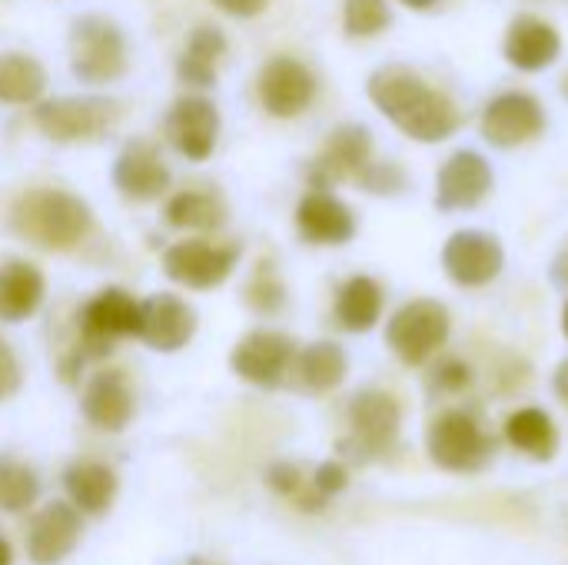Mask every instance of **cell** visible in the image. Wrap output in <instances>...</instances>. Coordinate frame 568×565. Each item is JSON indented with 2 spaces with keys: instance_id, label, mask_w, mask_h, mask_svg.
Segmentation results:
<instances>
[{
  "instance_id": "obj_1",
  "label": "cell",
  "mask_w": 568,
  "mask_h": 565,
  "mask_svg": "<svg viewBox=\"0 0 568 565\" xmlns=\"http://www.w3.org/2000/svg\"><path fill=\"white\" fill-rule=\"evenodd\" d=\"M366 90H369V100L376 103V110L396 130H403L409 140L443 143L459 130L456 103L403 63L379 67L369 77Z\"/></svg>"
},
{
  "instance_id": "obj_2",
  "label": "cell",
  "mask_w": 568,
  "mask_h": 565,
  "mask_svg": "<svg viewBox=\"0 0 568 565\" xmlns=\"http://www.w3.org/2000/svg\"><path fill=\"white\" fill-rule=\"evenodd\" d=\"M93 226L90 206L63 190H30L10 206V230L43 250H70Z\"/></svg>"
},
{
  "instance_id": "obj_3",
  "label": "cell",
  "mask_w": 568,
  "mask_h": 565,
  "mask_svg": "<svg viewBox=\"0 0 568 565\" xmlns=\"http://www.w3.org/2000/svg\"><path fill=\"white\" fill-rule=\"evenodd\" d=\"M426 450L429 460L446 473H479L493 460L496 443L473 413L449 410L429 423Z\"/></svg>"
},
{
  "instance_id": "obj_4",
  "label": "cell",
  "mask_w": 568,
  "mask_h": 565,
  "mask_svg": "<svg viewBox=\"0 0 568 565\" xmlns=\"http://www.w3.org/2000/svg\"><path fill=\"white\" fill-rule=\"evenodd\" d=\"M70 70L83 83H113L126 73V40L100 13H87L70 33Z\"/></svg>"
},
{
  "instance_id": "obj_5",
  "label": "cell",
  "mask_w": 568,
  "mask_h": 565,
  "mask_svg": "<svg viewBox=\"0 0 568 565\" xmlns=\"http://www.w3.org/2000/svg\"><path fill=\"white\" fill-rule=\"evenodd\" d=\"M453 320L439 300H409L386 323V343L406 366L429 363L449 340Z\"/></svg>"
},
{
  "instance_id": "obj_6",
  "label": "cell",
  "mask_w": 568,
  "mask_h": 565,
  "mask_svg": "<svg viewBox=\"0 0 568 565\" xmlns=\"http://www.w3.org/2000/svg\"><path fill=\"white\" fill-rule=\"evenodd\" d=\"M140 330V303L120 290H100L83 310H80V350L87 356H110L113 343L123 336H136Z\"/></svg>"
},
{
  "instance_id": "obj_7",
  "label": "cell",
  "mask_w": 568,
  "mask_h": 565,
  "mask_svg": "<svg viewBox=\"0 0 568 565\" xmlns=\"http://www.w3.org/2000/svg\"><path fill=\"white\" fill-rule=\"evenodd\" d=\"M116 117H120L116 103L103 97H57L33 110L37 127L57 143L93 140L106 133L116 123Z\"/></svg>"
},
{
  "instance_id": "obj_8",
  "label": "cell",
  "mask_w": 568,
  "mask_h": 565,
  "mask_svg": "<svg viewBox=\"0 0 568 565\" xmlns=\"http://www.w3.org/2000/svg\"><path fill=\"white\" fill-rule=\"evenodd\" d=\"M403 426V410L393 393L386 390H363L349 400V446L359 460L383 456L396 446Z\"/></svg>"
},
{
  "instance_id": "obj_9",
  "label": "cell",
  "mask_w": 568,
  "mask_h": 565,
  "mask_svg": "<svg viewBox=\"0 0 568 565\" xmlns=\"http://www.w3.org/2000/svg\"><path fill=\"white\" fill-rule=\"evenodd\" d=\"M506 266V253L499 236L486 230H459L443 246V270L456 286L479 290L489 286Z\"/></svg>"
},
{
  "instance_id": "obj_10",
  "label": "cell",
  "mask_w": 568,
  "mask_h": 565,
  "mask_svg": "<svg viewBox=\"0 0 568 565\" xmlns=\"http://www.w3.org/2000/svg\"><path fill=\"white\" fill-rule=\"evenodd\" d=\"M240 263V246H220L210 240L173 243L163 253V270L173 283L186 290H213L220 286Z\"/></svg>"
},
{
  "instance_id": "obj_11",
  "label": "cell",
  "mask_w": 568,
  "mask_h": 565,
  "mask_svg": "<svg viewBox=\"0 0 568 565\" xmlns=\"http://www.w3.org/2000/svg\"><path fill=\"white\" fill-rule=\"evenodd\" d=\"M546 130V110L532 93L506 90L483 110V137L499 150H516Z\"/></svg>"
},
{
  "instance_id": "obj_12",
  "label": "cell",
  "mask_w": 568,
  "mask_h": 565,
  "mask_svg": "<svg viewBox=\"0 0 568 565\" xmlns=\"http://www.w3.org/2000/svg\"><path fill=\"white\" fill-rule=\"evenodd\" d=\"M293 360H296V346L286 333L256 330L236 343L230 366L240 380H246L260 390H276L286 380V373L293 370Z\"/></svg>"
},
{
  "instance_id": "obj_13",
  "label": "cell",
  "mask_w": 568,
  "mask_h": 565,
  "mask_svg": "<svg viewBox=\"0 0 568 565\" xmlns=\"http://www.w3.org/2000/svg\"><path fill=\"white\" fill-rule=\"evenodd\" d=\"M316 97V77L296 57H273L260 70V103L266 113L290 120L300 117Z\"/></svg>"
},
{
  "instance_id": "obj_14",
  "label": "cell",
  "mask_w": 568,
  "mask_h": 565,
  "mask_svg": "<svg viewBox=\"0 0 568 565\" xmlns=\"http://www.w3.org/2000/svg\"><path fill=\"white\" fill-rule=\"evenodd\" d=\"M493 190V167L476 150L453 153L436 176V206L446 213L456 210H476Z\"/></svg>"
},
{
  "instance_id": "obj_15",
  "label": "cell",
  "mask_w": 568,
  "mask_h": 565,
  "mask_svg": "<svg viewBox=\"0 0 568 565\" xmlns=\"http://www.w3.org/2000/svg\"><path fill=\"white\" fill-rule=\"evenodd\" d=\"M196 333V313L183 300L170 293H156L140 303V330L136 340H143L156 353H176L183 350Z\"/></svg>"
},
{
  "instance_id": "obj_16",
  "label": "cell",
  "mask_w": 568,
  "mask_h": 565,
  "mask_svg": "<svg viewBox=\"0 0 568 565\" xmlns=\"http://www.w3.org/2000/svg\"><path fill=\"white\" fill-rule=\"evenodd\" d=\"M80 509L70 503H47L27 533V556L33 565H60L80 543Z\"/></svg>"
},
{
  "instance_id": "obj_17",
  "label": "cell",
  "mask_w": 568,
  "mask_h": 565,
  "mask_svg": "<svg viewBox=\"0 0 568 565\" xmlns=\"http://www.w3.org/2000/svg\"><path fill=\"white\" fill-rule=\"evenodd\" d=\"M220 113L206 97H180L166 117V140L186 160H206L216 147Z\"/></svg>"
},
{
  "instance_id": "obj_18",
  "label": "cell",
  "mask_w": 568,
  "mask_h": 565,
  "mask_svg": "<svg viewBox=\"0 0 568 565\" xmlns=\"http://www.w3.org/2000/svg\"><path fill=\"white\" fill-rule=\"evenodd\" d=\"M296 230L306 243L343 246L356 236V216L339 196L313 186L296 206Z\"/></svg>"
},
{
  "instance_id": "obj_19",
  "label": "cell",
  "mask_w": 568,
  "mask_h": 565,
  "mask_svg": "<svg viewBox=\"0 0 568 565\" xmlns=\"http://www.w3.org/2000/svg\"><path fill=\"white\" fill-rule=\"evenodd\" d=\"M503 53L516 70L539 73V70H546V67H552L559 60L562 37L549 20H542L536 13H519L506 30Z\"/></svg>"
},
{
  "instance_id": "obj_20",
  "label": "cell",
  "mask_w": 568,
  "mask_h": 565,
  "mask_svg": "<svg viewBox=\"0 0 568 565\" xmlns=\"http://www.w3.org/2000/svg\"><path fill=\"white\" fill-rule=\"evenodd\" d=\"M369 160H373V133L359 123L336 127L313 167V183L316 190H326L329 183L356 180Z\"/></svg>"
},
{
  "instance_id": "obj_21",
  "label": "cell",
  "mask_w": 568,
  "mask_h": 565,
  "mask_svg": "<svg viewBox=\"0 0 568 565\" xmlns=\"http://www.w3.org/2000/svg\"><path fill=\"white\" fill-rule=\"evenodd\" d=\"M113 183L123 196L136 200V203H150L156 196L166 193L170 186V170L160 157V150L146 140H133L126 143V150L116 157L113 167Z\"/></svg>"
},
{
  "instance_id": "obj_22",
  "label": "cell",
  "mask_w": 568,
  "mask_h": 565,
  "mask_svg": "<svg viewBox=\"0 0 568 565\" xmlns=\"http://www.w3.org/2000/svg\"><path fill=\"white\" fill-rule=\"evenodd\" d=\"M80 410H83V420L103 433L126 430L133 420V393H130L123 373H113V370L97 373L83 390Z\"/></svg>"
},
{
  "instance_id": "obj_23",
  "label": "cell",
  "mask_w": 568,
  "mask_h": 565,
  "mask_svg": "<svg viewBox=\"0 0 568 565\" xmlns=\"http://www.w3.org/2000/svg\"><path fill=\"white\" fill-rule=\"evenodd\" d=\"M43 303V276L27 260L0 266V323H23Z\"/></svg>"
},
{
  "instance_id": "obj_24",
  "label": "cell",
  "mask_w": 568,
  "mask_h": 565,
  "mask_svg": "<svg viewBox=\"0 0 568 565\" xmlns=\"http://www.w3.org/2000/svg\"><path fill=\"white\" fill-rule=\"evenodd\" d=\"M116 486H120L116 473L106 463L83 460L63 473V490H67L70 503L87 516H103L116 500Z\"/></svg>"
},
{
  "instance_id": "obj_25",
  "label": "cell",
  "mask_w": 568,
  "mask_h": 565,
  "mask_svg": "<svg viewBox=\"0 0 568 565\" xmlns=\"http://www.w3.org/2000/svg\"><path fill=\"white\" fill-rule=\"evenodd\" d=\"M346 373H349V360L339 343L320 340L310 343L306 350H296L293 376L306 393H329L346 380Z\"/></svg>"
},
{
  "instance_id": "obj_26",
  "label": "cell",
  "mask_w": 568,
  "mask_h": 565,
  "mask_svg": "<svg viewBox=\"0 0 568 565\" xmlns=\"http://www.w3.org/2000/svg\"><path fill=\"white\" fill-rule=\"evenodd\" d=\"M383 316V286L373 276H349L336 293V320L349 333H369Z\"/></svg>"
},
{
  "instance_id": "obj_27",
  "label": "cell",
  "mask_w": 568,
  "mask_h": 565,
  "mask_svg": "<svg viewBox=\"0 0 568 565\" xmlns=\"http://www.w3.org/2000/svg\"><path fill=\"white\" fill-rule=\"evenodd\" d=\"M506 443L532 460H552L556 450H559V430L552 423V416L539 406H526V410H516L509 420H506Z\"/></svg>"
},
{
  "instance_id": "obj_28",
  "label": "cell",
  "mask_w": 568,
  "mask_h": 565,
  "mask_svg": "<svg viewBox=\"0 0 568 565\" xmlns=\"http://www.w3.org/2000/svg\"><path fill=\"white\" fill-rule=\"evenodd\" d=\"M166 223L176 230H220L226 223V203L213 190H186L166 200Z\"/></svg>"
},
{
  "instance_id": "obj_29",
  "label": "cell",
  "mask_w": 568,
  "mask_h": 565,
  "mask_svg": "<svg viewBox=\"0 0 568 565\" xmlns=\"http://www.w3.org/2000/svg\"><path fill=\"white\" fill-rule=\"evenodd\" d=\"M223 53H226V37L216 27H196L176 67L180 80L190 87H213Z\"/></svg>"
},
{
  "instance_id": "obj_30",
  "label": "cell",
  "mask_w": 568,
  "mask_h": 565,
  "mask_svg": "<svg viewBox=\"0 0 568 565\" xmlns=\"http://www.w3.org/2000/svg\"><path fill=\"white\" fill-rule=\"evenodd\" d=\"M47 87L43 67L27 53H0V103H37Z\"/></svg>"
},
{
  "instance_id": "obj_31",
  "label": "cell",
  "mask_w": 568,
  "mask_h": 565,
  "mask_svg": "<svg viewBox=\"0 0 568 565\" xmlns=\"http://www.w3.org/2000/svg\"><path fill=\"white\" fill-rule=\"evenodd\" d=\"M37 496H40L37 473L10 456H0V509L23 513L37 503Z\"/></svg>"
},
{
  "instance_id": "obj_32",
  "label": "cell",
  "mask_w": 568,
  "mask_h": 565,
  "mask_svg": "<svg viewBox=\"0 0 568 565\" xmlns=\"http://www.w3.org/2000/svg\"><path fill=\"white\" fill-rule=\"evenodd\" d=\"M393 23V10L386 0H346L343 27L349 37H376Z\"/></svg>"
},
{
  "instance_id": "obj_33",
  "label": "cell",
  "mask_w": 568,
  "mask_h": 565,
  "mask_svg": "<svg viewBox=\"0 0 568 565\" xmlns=\"http://www.w3.org/2000/svg\"><path fill=\"white\" fill-rule=\"evenodd\" d=\"M246 303L256 310V313H276V310H283V303H286V290H283V283H280V276L273 273V266H260L256 270V276L250 280V286H246Z\"/></svg>"
},
{
  "instance_id": "obj_34",
  "label": "cell",
  "mask_w": 568,
  "mask_h": 565,
  "mask_svg": "<svg viewBox=\"0 0 568 565\" xmlns=\"http://www.w3.org/2000/svg\"><path fill=\"white\" fill-rule=\"evenodd\" d=\"M359 180V186L363 190H369V193H379V196H393V193H399L403 186H406V173L396 167V163H366V170L356 176Z\"/></svg>"
},
{
  "instance_id": "obj_35",
  "label": "cell",
  "mask_w": 568,
  "mask_h": 565,
  "mask_svg": "<svg viewBox=\"0 0 568 565\" xmlns=\"http://www.w3.org/2000/svg\"><path fill=\"white\" fill-rule=\"evenodd\" d=\"M473 383V370L463 363V360H443L436 370H433V380L429 386L439 390V393H459Z\"/></svg>"
},
{
  "instance_id": "obj_36",
  "label": "cell",
  "mask_w": 568,
  "mask_h": 565,
  "mask_svg": "<svg viewBox=\"0 0 568 565\" xmlns=\"http://www.w3.org/2000/svg\"><path fill=\"white\" fill-rule=\"evenodd\" d=\"M266 483H270L273 493L290 496V500H300V493H303V473L293 463H273L266 470Z\"/></svg>"
},
{
  "instance_id": "obj_37",
  "label": "cell",
  "mask_w": 568,
  "mask_h": 565,
  "mask_svg": "<svg viewBox=\"0 0 568 565\" xmlns=\"http://www.w3.org/2000/svg\"><path fill=\"white\" fill-rule=\"evenodd\" d=\"M346 483H349V473H346L343 463H323V466L313 473V490H316L323 500L339 496V493L346 490Z\"/></svg>"
},
{
  "instance_id": "obj_38",
  "label": "cell",
  "mask_w": 568,
  "mask_h": 565,
  "mask_svg": "<svg viewBox=\"0 0 568 565\" xmlns=\"http://www.w3.org/2000/svg\"><path fill=\"white\" fill-rule=\"evenodd\" d=\"M20 363H17V356H13V350L0 340V403L3 400H10L17 390H20Z\"/></svg>"
},
{
  "instance_id": "obj_39",
  "label": "cell",
  "mask_w": 568,
  "mask_h": 565,
  "mask_svg": "<svg viewBox=\"0 0 568 565\" xmlns=\"http://www.w3.org/2000/svg\"><path fill=\"white\" fill-rule=\"evenodd\" d=\"M220 10H226L230 17H256L266 10L270 0H213Z\"/></svg>"
},
{
  "instance_id": "obj_40",
  "label": "cell",
  "mask_w": 568,
  "mask_h": 565,
  "mask_svg": "<svg viewBox=\"0 0 568 565\" xmlns=\"http://www.w3.org/2000/svg\"><path fill=\"white\" fill-rule=\"evenodd\" d=\"M552 280H556V286L568 290V240L559 246V253L552 260Z\"/></svg>"
},
{
  "instance_id": "obj_41",
  "label": "cell",
  "mask_w": 568,
  "mask_h": 565,
  "mask_svg": "<svg viewBox=\"0 0 568 565\" xmlns=\"http://www.w3.org/2000/svg\"><path fill=\"white\" fill-rule=\"evenodd\" d=\"M552 386H556V396L568 406V356L559 363V370H556V376H552Z\"/></svg>"
},
{
  "instance_id": "obj_42",
  "label": "cell",
  "mask_w": 568,
  "mask_h": 565,
  "mask_svg": "<svg viewBox=\"0 0 568 565\" xmlns=\"http://www.w3.org/2000/svg\"><path fill=\"white\" fill-rule=\"evenodd\" d=\"M0 565H13V549L3 536H0Z\"/></svg>"
},
{
  "instance_id": "obj_43",
  "label": "cell",
  "mask_w": 568,
  "mask_h": 565,
  "mask_svg": "<svg viewBox=\"0 0 568 565\" xmlns=\"http://www.w3.org/2000/svg\"><path fill=\"white\" fill-rule=\"evenodd\" d=\"M399 3H406L409 10H429V7H436L439 0H399Z\"/></svg>"
},
{
  "instance_id": "obj_44",
  "label": "cell",
  "mask_w": 568,
  "mask_h": 565,
  "mask_svg": "<svg viewBox=\"0 0 568 565\" xmlns=\"http://www.w3.org/2000/svg\"><path fill=\"white\" fill-rule=\"evenodd\" d=\"M562 333H566V340H568V300H566V306H562Z\"/></svg>"
},
{
  "instance_id": "obj_45",
  "label": "cell",
  "mask_w": 568,
  "mask_h": 565,
  "mask_svg": "<svg viewBox=\"0 0 568 565\" xmlns=\"http://www.w3.org/2000/svg\"><path fill=\"white\" fill-rule=\"evenodd\" d=\"M186 565H213V563H206V559H190Z\"/></svg>"
},
{
  "instance_id": "obj_46",
  "label": "cell",
  "mask_w": 568,
  "mask_h": 565,
  "mask_svg": "<svg viewBox=\"0 0 568 565\" xmlns=\"http://www.w3.org/2000/svg\"><path fill=\"white\" fill-rule=\"evenodd\" d=\"M562 97H566V100H568V77H566V80H562Z\"/></svg>"
}]
</instances>
